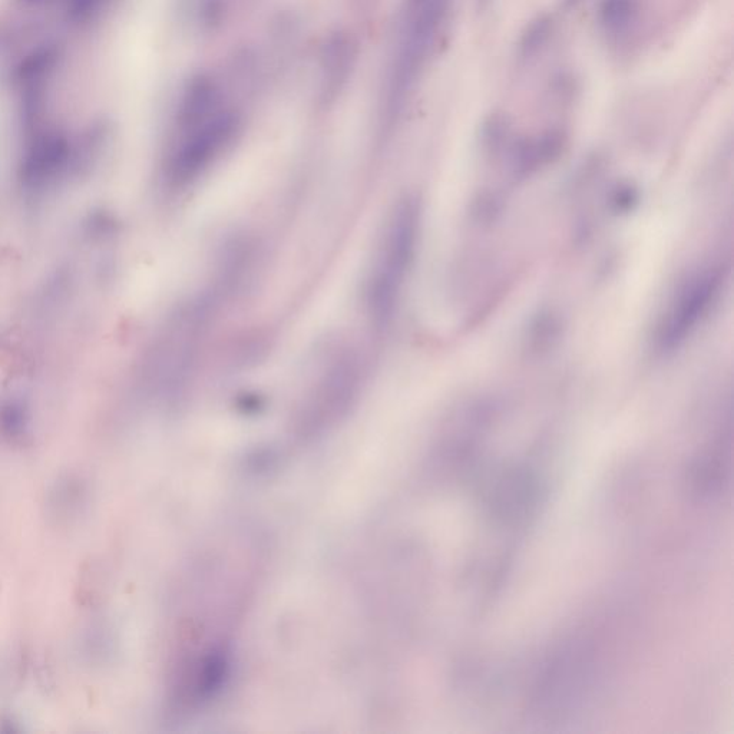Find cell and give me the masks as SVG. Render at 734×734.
<instances>
[{"label":"cell","mask_w":734,"mask_h":734,"mask_svg":"<svg viewBox=\"0 0 734 734\" xmlns=\"http://www.w3.org/2000/svg\"><path fill=\"white\" fill-rule=\"evenodd\" d=\"M638 16V0H603L600 23L608 35L620 36L630 31Z\"/></svg>","instance_id":"9c48e42d"},{"label":"cell","mask_w":734,"mask_h":734,"mask_svg":"<svg viewBox=\"0 0 734 734\" xmlns=\"http://www.w3.org/2000/svg\"><path fill=\"white\" fill-rule=\"evenodd\" d=\"M249 0H190L187 12L201 31H216L226 25Z\"/></svg>","instance_id":"ba28073f"},{"label":"cell","mask_w":734,"mask_h":734,"mask_svg":"<svg viewBox=\"0 0 734 734\" xmlns=\"http://www.w3.org/2000/svg\"><path fill=\"white\" fill-rule=\"evenodd\" d=\"M722 281V269L716 264H707L690 271L680 281L657 329L660 352H674L689 339L716 302Z\"/></svg>","instance_id":"8992f818"},{"label":"cell","mask_w":734,"mask_h":734,"mask_svg":"<svg viewBox=\"0 0 734 734\" xmlns=\"http://www.w3.org/2000/svg\"><path fill=\"white\" fill-rule=\"evenodd\" d=\"M356 59L357 44L349 33L336 32L326 39L319 61V98L323 105L332 104L345 91Z\"/></svg>","instance_id":"52a82bcc"},{"label":"cell","mask_w":734,"mask_h":734,"mask_svg":"<svg viewBox=\"0 0 734 734\" xmlns=\"http://www.w3.org/2000/svg\"><path fill=\"white\" fill-rule=\"evenodd\" d=\"M452 5L454 0H402L380 97L379 128L383 138L398 124L432 64Z\"/></svg>","instance_id":"7a4b0ae2"},{"label":"cell","mask_w":734,"mask_h":734,"mask_svg":"<svg viewBox=\"0 0 734 734\" xmlns=\"http://www.w3.org/2000/svg\"><path fill=\"white\" fill-rule=\"evenodd\" d=\"M217 304L216 292L200 294L178 307L168 319L148 360V379L155 389L173 395L187 385L210 332Z\"/></svg>","instance_id":"277c9868"},{"label":"cell","mask_w":734,"mask_h":734,"mask_svg":"<svg viewBox=\"0 0 734 734\" xmlns=\"http://www.w3.org/2000/svg\"><path fill=\"white\" fill-rule=\"evenodd\" d=\"M234 95V81L224 72H201L181 89L162 162L174 190L200 180L240 137L244 114Z\"/></svg>","instance_id":"6da1fadb"},{"label":"cell","mask_w":734,"mask_h":734,"mask_svg":"<svg viewBox=\"0 0 734 734\" xmlns=\"http://www.w3.org/2000/svg\"><path fill=\"white\" fill-rule=\"evenodd\" d=\"M362 383L363 365L356 350L339 346L327 353L300 403L297 433L312 438L335 425L352 408Z\"/></svg>","instance_id":"5b68a950"},{"label":"cell","mask_w":734,"mask_h":734,"mask_svg":"<svg viewBox=\"0 0 734 734\" xmlns=\"http://www.w3.org/2000/svg\"><path fill=\"white\" fill-rule=\"evenodd\" d=\"M421 201L405 195L390 210L376 243L365 286L370 322L385 327L398 310L421 237Z\"/></svg>","instance_id":"3957f363"}]
</instances>
